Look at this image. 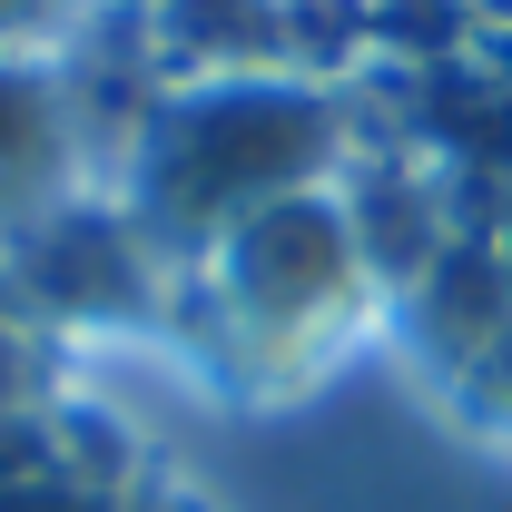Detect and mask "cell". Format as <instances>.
Wrapping results in <instances>:
<instances>
[{"mask_svg":"<svg viewBox=\"0 0 512 512\" xmlns=\"http://www.w3.org/2000/svg\"><path fill=\"white\" fill-rule=\"evenodd\" d=\"M325 158H335V109L316 89H266V79L188 89L158 109L148 148H138L128 217H148V237H168V247L207 256L256 207L306 197Z\"/></svg>","mask_w":512,"mask_h":512,"instance_id":"cell-1","label":"cell"},{"mask_svg":"<svg viewBox=\"0 0 512 512\" xmlns=\"http://www.w3.org/2000/svg\"><path fill=\"white\" fill-rule=\"evenodd\" d=\"M207 286L227 296V325L256 335L266 355H306L335 325H355L365 286H375V256L365 237L325 207L316 188L256 207L247 227H227L207 247Z\"/></svg>","mask_w":512,"mask_h":512,"instance_id":"cell-2","label":"cell"},{"mask_svg":"<svg viewBox=\"0 0 512 512\" xmlns=\"http://www.w3.org/2000/svg\"><path fill=\"white\" fill-rule=\"evenodd\" d=\"M30 286H40V306H60V316H119L138 306V237L128 227H99V217H50V227H30Z\"/></svg>","mask_w":512,"mask_h":512,"instance_id":"cell-3","label":"cell"},{"mask_svg":"<svg viewBox=\"0 0 512 512\" xmlns=\"http://www.w3.org/2000/svg\"><path fill=\"white\" fill-rule=\"evenodd\" d=\"M50 188H69V119L30 69H0V217L50 207Z\"/></svg>","mask_w":512,"mask_h":512,"instance_id":"cell-4","label":"cell"},{"mask_svg":"<svg viewBox=\"0 0 512 512\" xmlns=\"http://www.w3.org/2000/svg\"><path fill=\"white\" fill-rule=\"evenodd\" d=\"M0 512H89V503L50 473V483H10V493H0Z\"/></svg>","mask_w":512,"mask_h":512,"instance_id":"cell-5","label":"cell"},{"mask_svg":"<svg viewBox=\"0 0 512 512\" xmlns=\"http://www.w3.org/2000/svg\"><path fill=\"white\" fill-rule=\"evenodd\" d=\"M30 10H40V0H0V30H20V20H30Z\"/></svg>","mask_w":512,"mask_h":512,"instance_id":"cell-6","label":"cell"}]
</instances>
